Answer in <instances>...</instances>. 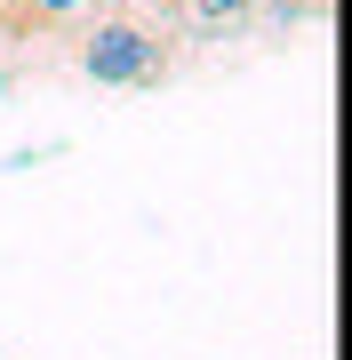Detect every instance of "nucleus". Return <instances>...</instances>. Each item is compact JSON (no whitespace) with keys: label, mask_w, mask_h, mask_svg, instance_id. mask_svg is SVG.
Listing matches in <instances>:
<instances>
[{"label":"nucleus","mask_w":352,"mask_h":360,"mask_svg":"<svg viewBox=\"0 0 352 360\" xmlns=\"http://www.w3.org/2000/svg\"><path fill=\"white\" fill-rule=\"evenodd\" d=\"M80 72L96 89H160L169 80V40L144 16H96L80 32Z\"/></svg>","instance_id":"f257e3e1"},{"label":"nucleus","mask_w":352,"mask_h":360,"mask_svg":"<svg viewBox=\"0 0 352 360\" xmlns=\"http://www.w3.org/2000/svg\"><path fill=\"white\" fill-rule=\"evenodd\" d=\"M264 0H184V16L193 25H209V32H233V25H248Z\"/></svg>","instance_id":"f03ea898"},{"label":"nucleus","mask_w":352,"mask_h":360,"mask_svg":"<svg viewBox=\"0 0 352 360\" xmlns=\"http://www.w3.org/2000/svg\"><path fill=\"white\" fill-rule=\"evenodd\" d=\"M80 8H96V0H25V16H40V25H65Z\"/></svg>","instance_id":"7ed1b4c3"}]
</instances>
